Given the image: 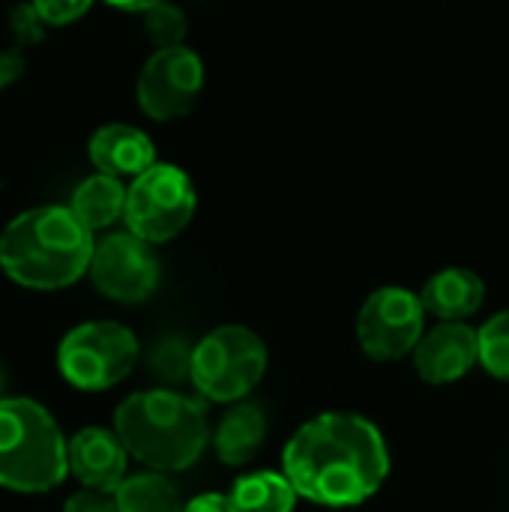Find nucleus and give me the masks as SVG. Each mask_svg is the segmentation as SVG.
I'll list each match as a JSON object with an SVG mask.
<instances>
[{
    "label": "nucleus",
    "mask_w": 509,
    "mask_h": 512,
    "mask_svg": "<svg viewBox=\"0 0 509 512\" xmlns=\"http://www.w3.org/2000/svg\"><path fill=\"white\" fill-rule=\"evenodd\" d=\"M282 471L297 495L318 507H360L390 477V447L363 414L324 411L291 435Z\"/></svg>",
    "instance_id": "obj_1"
},
{
    "label": "nucleus",
    "mask_w": 509,
    "mask_h": 512,
    "mask_svg": "<svg viewBox=\"0 0 509 512\" xmlns=\"http://www.w3.org/2000/svg\"><path fill=\"white\" fill-rule=\"evenodd\" d=\"M93 231L69 207H33L0 234V270L21 288L60 291L90 273Z\"/></svg>",
    "instance_id": "obj_2"
},
{
    "label": "nucleus",
    "mask_w": 509,
    "mask_h": 512,
    "mask_svg": "<svg viewBox=\"0 0 509 512\" xmlns=\"http://www.w3.org/2000/svg\"><path fill=\"white\" fill-rule=\"evenodd\" d=\"M114 432L135 462L162 474L192 468L210 444L204 405L174 390L126 396L114 411Z\"/></svg>",
    "instance_id": "obj_3"
},
{
    "label": "nucleus",
    "mask_w": 509,
    "mask_h": 512,
    "mask_svg": "<svg viewBox=\"0 0 509 512\" xmlns=\"http://www.w3.org/2000/svg\"><path fill=\"white\" fill-rule=\"evenodd\" d=\"M69 474V441L33 399L0 402V486L18 495L54 492Z\"/></svg>",
    "instance_id": "obj_4"
},
{
    "label": "nucleus",
    "mask_w": 509,
    "mask_h": 512,
    "mask_svg": "<svg viewBox=\"0 0 509 512\" xmlns=\"http://www.w3.org/2000/svg\"><path fill=\"white\" fill-rule=\"evenodd\" d=\"M264 372L267 345L255 330L243 324L216 327L192 348L189 381L207 402H243L261 384Z\"/></svg>",
    "instance_id": "obj_5"
},
{
    "label": "nucleus",
    "mask_w": 509,
    "mask_h": 512,
    "mask_svg": "<svg viewBox=\"0 0 509 512\" xmlns=\"http://www.w3.org/2000/svg\"><path fill=\"white\" fill-rule=\"evenodd\" d=\"M138 360V339L129 327L117 321H87L69 330L57 348L60 375L87 393L111 390Z\"/></svg>",
    "instance_id": "obj_6"
},
{
    "label": "nucleus",
    "mask_w": 509,
    "mask_h": 512,
    "mask_svg": "<svg viewBox=\"0 0 509 512\" xmlns=\"http://www.w3.org/2000/svg\"><path fill=\"white\" fill-rule=\"evenodd\" d=\"M198 195L189 174L177 165L156 162L138 174L126 192V231L138 234L147 243L174 240L195 216Z\"/></svg>",
    "instance_id": "obj_7"
},
{
    "label": "nucleus",
    "mask_w": 509,
    "mask_h": 512,
    "mask_svg": "<svg viewBox=\"0 0 509 512\" xmlns=\"http://www.w3.org/2000/svg\"><path fill=\"white\" fill-rule=\"evenodd\" d=\"M426 306L420 294L384 285L372 291L357 315V342L366 357L378 363H393L414 354L426 333Z\"/></svg>",
    "instance_id": "obj_8"
},
{
    "label": "nucleus",
    "mask_w": 509,
    "mask_h": 512,
    "mask_svg": "<svg viewBox=\"0 0 509 512\" xmlns=\"http://www.w3.org/2000/svg\"><path fill=\"white\" fill-rule=\"evenodd\" d=\"M201 90H204V63L186 45L156 48L147 57L135 84L141 111L159 123L186 117L195 108Z\"/></svg>",
    "instance_id": "obj_9"
},
{
    "label": "nucleus",
    "mask_w": 509,
    "mask_h": 512,
    "mask_svg": "<svg viewBox=\"0 0 509 512\" xmlns=\"http://www.w3.org/2000/svg\"><path fill=\"white\" fill-rule=\"evenodd\" d=\"M90 279L96 291L114 303L135 306L150 300L159 288V258L153 255V243L132 231L108 234L96 243Z\"/></svg>",
    "instance_id": "obj_10"
},
{
    "label": "nucleus",
    "mask_w": 509,
    "mask_h": 512,
    "mask_svg": "<svg viewBox=\"0 0 509 512\" xmlns=\"http://www.w3.org/2000/svg\"><path fill=\"white\" fill-rule=\"evenodd\" d=\"M480 363V333L465 321H441L414 348V369L426 384L462 381Z\"/></svg>",
    "instance_id": "obj_11"
},
{
    "label": "nucleus",
    "mask_w": 509,
    "mask_h": 512,
    "mask_svg": "<svg viewBox=\"0 0 509 512\" xmlns=\"http://www.w3.org/2000/svg\"><path fill=\"white\" fill-rule=\"evenodd\" d=\"M129 450L114 429L87 426L69 438V474L99 492H114L129 474Z\"/></svg>",
    "instance_id": "obj_12"
},
{
    "label": "nucleus",
    "mask_w": 509,
    "mask_h": 512,
    "mask_svg": "<svg viewBox=\"0 0 509 512\" xmlns=\"http://www.w3.org/2000/svg\"><path fill=\"white\" fill-rule=\"evenodd\" d=\"M90 162L96 171L111 177H138L150 165H156V147L147 132L126 126V123H108L93 132L90 144Z\"/></svg>",
    "instance_id": "obj_13"
},
{
    "label": "nucleus",
    "mask_w": 509,
    "mask_h": 512,
    "mask_svg": "<svg viewBox=\"0 0 509 512\" xmlns=\"http://www.w3.org/2000/svg\"><path fill=\"white\" fill-rule=\"evenodd\" d=\"M420 300L438 321H468L486 303V282L468 267H447L423 285Z\"/></svg>",
    "instance_id": "obj_14"
},
{
    "label": "nucleus",
    "mask_w": 509,
    "mask_h": 512,
    "mask_svg": "<svg viewBox=\"0 0 509 512\" xmlns=\"http://www.w3.org/2000/svg\"><path fill=\"white\" fill-rule=\"evenodd\" d=\"M264 438H267V414H264V408L243 399V402H234L225 411V417L213 429L210 444H213L222 465L240 468V465H249L261 453Z\"/></svg>",
    "instance_id": "obj_15"
},
{
    "label": "nucleus",
    "mask_w": 509,
    "mask_h": 512,
    "mask_svg": "<svg viewBox=\"0 0 509 512\" xmlns=\"http://www.w3.org/2000/svg\"><path fill=\"white\" fill-rule=\"evenodd\" d=\"M126 186L120 183V177H111V174H93L87 177L75 192H72V201H69V210L90 228V231H99V228H111L117 219H123L126 213Z\"/></svg>",
    "instance_id": "obj_16"
},
{
    "label": "nucleus",
    "mask_w": 509,
    "mask_h": 512,
    "mask_svg": "<svg viewBox=\"0 0 509 512\" xmlns=\"http://www.w3.org/2000/svg\"><path fill=\"white\" fill-rule=\"evenodd\" d=\"M228 498L237 512H294L300 495L285 471H252L234 480Z\"/></svg>",
    "instance_id": "obj_17"
},
{
    "label": "nucleus",
    "mask_w": 509,
    "mask_h": 512,
    "mask_svg": "<svg viewBox=\"0 0 509 512\" xmlns=\"http://www.w3.org/2000/svg\"><path fill=\"white\" fill-rule=\"evenodd\" d=\"M117 510L120 512H183V498L177 486L162 471H144L126 477L117 489Z\"/></svg>",
    "instance_id": "obj_18"
},
{
    "label": "nucleus",
    "mask_w": 509,
    "mask_h": 512,
    "mask_svg": "<svg viewBox=\"0 0 509 512\" xmlns=\"http://www.w3.org/2000/svg\"><path fill=\"white\" fill-rule=\"evenodd\" d=\"M477 333H480V366L495 381L509 384V309L492 315Z\"/></svg>",
    "instance_id": "obj_19"
},
{
    "label": "nucleus",
    "mask_w": 509,
    "mask_h": 512,
    "mask_svg": "<svg viewBox=\"0 0 509 512\" xmlns=\"http://www.w3.org/2000/svg\"><path fill=\"white\" fill-rule=\"evenodd\" d=\"M144 15V30L150 36V42L156 48H174V45H183L186 39V15L180 6L162 0L150 9L141 12Z\"/></svg>",
    "instance_id": "obj_20"
},
{
    "label": "nucleus",
    "mask_w": 509,
    "mask_h": 512,
    "mask_svg": "<svg viewBox=\"0 0 509 512\" xmlns=\"http://www.w3.org/2000/svg\"><path fill=\"white\" fill-rule=\"evenodd\" d=\"M150 366L162 381L177 384L192 375V348L183 339H162L150 354Z\"/></svg>",
    "instance_id": "obj_21"
},
{
    "label": "nucleus",
    "mask_w": 509,
    "mask_h": 512,
    "mask_svg": "<svg viewBox=\"0 0 509 512\" xmlns=\"http://www.w3.org/2000/svg\"><path fill=\"white\" fill-rule=\"evenodd\" d=\"M9 27H12V36L18 45H36L45 39V21L42 15L36 12L33 3H18L12 12H9Z\"/></svg>",
    "instance_id": "obj_22"
},
{
    "label": "nucleus",
    "mask_w": 509,
    "mask_h": 512,
    "mask_svg": "<svg viewBox=\"0 0 509 512\" xmlns=\"http://www.w3.org/2000/svg\"><path fill=\"white\" fill-rule=\"evenodd\" d=\"M30 3L36 6V12L42 15L48 27L72 24L93 6V0H30Z\"/></svg>",
    "instance_id": "obj_23"
},
{
    "label": "nucleus",
    "mask_w": 509,
    "mask_h": 512,
    "mask_svg": "<svg viewBox=\"0 0 509 512\" xmlns=\"http://www.w3.org/2000/svg\"><path fill=\"white\" fill-rule=\"evenodd\" d=\"M63 512H120L114 492H99V489H81L66 498Z\"/></svg>",
    "instance_id": "obj_24"
},
{
    "label": "nucleus",
    "mask_w": 509,
    "mask_h": 512,
    "mask_svg": "<svg viewBox=\"0 0 509 512\" xmlns=\"http://www.w3.org/2000/svg\"><path fill=\"white\" fill-rule=\"evenodd\" d=\"M27 69V60L21 51H0V90H6L9 84H15Z\"/></svg>",
    "instance_id": "obj_25"
},
{
    "label": "nucleus",
    "mask_w": 509,
    "mask_h": 512,
    "mask_svg": "<svg viewBox=\"0 0 509 512\" xmlns=\"http://www.w3.org/2000/svg\"><path fill=\"white\" fill-rule=\"evenodd\" d=\"M183 512H237L234 510V504H231V498L228 495H219V492H207V495H198V498H192Z\"/></svg>",
    "instance_id": "obj_26"
},
{
    "label": "nucleus",
    "mask_w": 509,
    "mask_h": 512,
    "mask_svg": "<svg viewBox=\"0 0 509 512\" xmlns=\"http://www.w3.org/2000/svg\"><path fill=\"white\" fill-rule=\"evenodd\" d=\"M105 3H111L117 9H126V12H144V9H150V6H156L162 0H105Z\"/></svg>",
    "instance_id": "obj_27"
},
{
    "label": "nucleus",
    "mask_w": 509,
    "mask_h": 512,
    "mask_svg": "<svg viewBox=\"0 0 509 512\" xmlns=\"http://www.w3.org/2000/svg\"><path fill=\"white\" fill-rule=\"evenodd\" d=\"M6 399V375H3V366H0V402Z\"/></svg>",
    "instance_id": "obj_28"
}]
</instances>
